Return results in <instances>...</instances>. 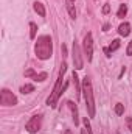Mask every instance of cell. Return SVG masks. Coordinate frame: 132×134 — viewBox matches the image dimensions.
<instances>
[{
    "mask_svg": "<svg viewBox=\"0 0 132 134\" xmlns=\"http://www.w3.org/2000/svg\"><path fill=\"white\" fill-rule=\"evenodd\" d=\"M64 134H71V131H70V130H65V133Z\"/></svg>",
    "mask_w": 132,
    "mask_h": 134,
    "instance_id": "obj_28",
    "label": "cell"
},
{
    "mask_svg": "<svg viewBox=\"0 0 132 134\" xmlns=\"http://www.w3.org/2000/svg\"><path fill=\"white\" fill-rule=\"evenodd\" d=\"M126 53H128V56H132V41L129 42V45H128V48H126Z\"/></svg>",
    "mask_w": 132,
    "mask_h": 134,
    "instance_id": "obj_23",
    "label": "cell"
},
{
    "mask_svg": "<svg viewBox=\"0 0 132 134\" xmlns=\"http://www.w3.org/2000/svg\"><path fill=\"white\" fill-rule=\"evenodd\" d=\"M33 8H34V11L40 16V17H45V8H44V5L40 3V2H34V5H33Z\"/></svg>",
    "mask_w": 132,
    "mask_h": 134,
    "instance_id": "obj_11",
    "label": "cell"
},
{
    "mask_svg": "<svg viewBox=\"0 0 132 134\" xmlns=\"http://www.w3.org/2000/svg\"><path fill=\"white\" fill-rule=\"evenodd\" d=\"M118 34H120V36H123V37L129 36V34H131V24L123 22V24L118 27Z\"/></svg>",
    "mask_w": 132,
    "mask_h": 134,
    "instance_id": "obj_10",
    "label": "cell"
},
{
    "mask_svg": "<svg viewBox=\"0 0 132 134\" xmlns=\"http://www.w3.org/2000/svg\"><path fill=\"white\" fill-rule=\"evenodd\" d=\"M65 72H67V64L62 63L61 70H59V76H58V80H56V84H55V87H53L50 97L47 98V104H48L50 108H56L59 97L64 94V92H62V87H64V86H62V80H64V73H65Z\"/></svg>",
    "mask_w": 132,
    "mask_h": 134,
    "instance_id": "obj_2",
    "label": "cell"
},
{
    "mask_svg": "<svg viewBox=\"0 0 132 134\" xmlns=\"http://www.w3.org/2000/svg\"><path fill=\"white\" fill-rule=\"evenodd\" d=\"M0 103H2V106H14V104H17V98H16V95L11 91L2 89V92H0Z\"/></svg>",
    "mask_w": 132,
    "mask_h": 134,
    "instance_id": "obj_5",
    "label": "cell"
},
{
    "mask_svg": "<svg viewBox=\"0 0 132 134\" xmlns=\"http://www.w3.org/2000/svg\"><path fill=\"white\" fill-rule=\"evenodd\" d=\"M40 128H42V115H40V114L33 115V117L28 120V123L25 125V130L30 134H36Z\"/></svg>",
    "mask_w": 132,
    "mask_h": 134,
    "instance_id": "obj_4",
    "label": "cell"
},
{
    "mask_svg": "<svg viewBox=\"0 0 132 134\" xmlns=\"http://www.w3.org/2000/svg\"><path fill=\"white\" fill-rule=\"evenodd\" d=\"M120 45H121L120 39H113V41L110 42V45H109V50H110V52H115V50H118V48H120Z\"/></svg>",
    "mask_w": 132,
    "mask_h": 134,
    "instance_id": "obj_16",
    "label": "cell"
},
{
    "mask_svg": "<svg viewBox=\"0 0 132 134\" xmlns=\"http://www.w3.org/2000/svg\"><path fill=\"white\" fill-rule=\"evenodd\" d=\"M67 106L70 108L71 115H73V122H75V125L78 126V125H79V117H78V108H76V104H75L73 101H68V103H67Z\"/></svg>",
    "mask_w": 132,
    "mask_h": 134,
    "instance_id": "obj_9",
    "label": "cell"
},
{
    "mask_svg": "<svg viewBox=\"0 0 132 134\" xmlns=\"http://www.w3.org/2000/svg\"><path fill=\"white\" fill-rule=\"evenodd\" d=\"M82 123H84V128L87 130V133H89V134H93V131H92V126H90V123H89L87 117H84V119H82Z\"/></svg>",
    "mask_w": 132,
    "mask_h": 134,
    "instance_id": "obj_19",
    "label": "cell"
},
{
    "mask_svg": "<svg viewBox=\"0 0 132 134\" xmlns=\"http://www.w3.org/2000/svg\"><path fill=\"white\" fill-rule=\"evenodd\" d=\"M81 134H89V133H87V130H86V128H84V130H82V131H81Z\"/></svg>",
    "mask_w": 132,
    "mask_h": 134,
    "instance_id": "obj_27",
    "label": "cell"
},
{
    "mask_svg": "<svg viewBox=\"0 0 132 134\" xmlns=\"http://www.w3.org/2000/svg\"><path fill=\"white\" fill-rule=\"evenodd\" d=\"M65 2H68V3H73V2H75V0H65Z\"/></svg>",
    "mask_w": 132,
    "mask_h": 134,
    "instance_id": "obj_29",
    "label": "cell"
},
{
    "mask_svg": "<svg viewBox=\"0 0 132 134\" xmlns=\"http://www.w3.org/2000/svg\"><path fill=\"white\" fill-rule=\"evenodd\" d=\"M115 114L117 115H123L124 114V104L123 103H117L115 104Z\"/></svg>",
    "mask_w": 132,
    "mask_h": 134,
    "instance_id": "obj_17",
    "label": "cell"
},
{
    "mask_svg": "<svg viewBox=\"0 0 132 134\" xmlns=\"http://www.w3.org/2000/svg\"><path fill=\"white\" fill-rule=\"evenodd\" d=\"M126 125H128V130L132 133V117H128L126 119Z\"/></svg>",
    "mask_w": 132,
    "mask_h": 134,
    "instance_id": "obj_22",
    "label": "cell"
},
{
    "mask_svg": "<svg viewBox=\"0 0 132 134\" xmlns=\"http://www.w3.org/2000/svg\"><path fill=\"white\" fill-rule=\"evenodd\" d=\"M20 92L25 95V94H31V92H34V86L33 84H23L22 87H20Z\"/></svg>",
    "mask_w": 132,
    "mask_h": 134,
    "instance_id": "obj_14",
    "label": "cell"
},
{
    "mask_svg": "<svg viewBox=\"0 0 132 134\" xmlns=\"http://www.w3.org/2000/svg\"><path fill=\"white\" fill-rule=\"evenodd\" d=\"M82 94H84V100H86V106H87V112L90 117H95V98H93V89H92V81L89 76H86L82 80Z\"/></svg>",
    "mask_w": 132,
    "mask_h": 134,
    "instance_id": "obj_3",
    "label": "cell"
},
{
    "mask_svg": "<svg viewBox=\"0 0 132 134\" xmlns=\"http://www.w3.org/2000/svg\"><path fill=\"white\" fill-rule=\"evenodd\" d=\"M65 6H67V11H68L70 17H71V19H76V9H75L73 3H68V2H65Z\"/></svg>",
    "mask_w": 132,
    "mask_h": 134,
    "instance_id": "obj_12",
    "label": "cell"
},
{
    "mask_svg": "<svg viewBox=\"0 0 132 134\" xmlns=\"http://www.w3.org/2000/svg\"><path fill=\"white\" fill-rule=\"evenodd\" d=\"M73 64H75V69H78V70H81L82 66H84V63H82V55H81V48H79V45H78V42L75 41L73 42Z\"/></svg>",
    "mask_w": 132,
    "mask_h": 134,
    "instance_id": "obj_7",
    "label": "cell"
},
{
    "mask_svg": "<svg viewBox=\"0 0 132 134\" xmlns=\"http://www.w3.org/2000/svg\"><path fill=\"white\" fill-rule=\"evenodd\" d=\"M128 14V5H120V9H118V13H117V17H120V19H123L124 16Z\"/></svg>",
    "mask_w": 132,
    "mask_h": 134,
    "instance_id": "obj_13",
    "label": "cell"
},
{
    "mask_svg": "<svg viewBox=\"0 0 132 134\" xmlns=\"http://www.w3.org/2000/svg\"><path fill=\"white\" fill-rule=\"evenodd\" d=\"M103 50H104V53H106V56H107V58H110V56H112V52L109 50V47H104Z\"/></svg>",
    "mask_w": 132,
    "mask_h": 134,
    "instance_id": "obj_24",
    "label": "cell"
},
{
    "mask_svg": "<svg viewBox=\"0 0 132 134\" xmlns=\"http://www.w3.org/2000/svg\"><path fill=\"white\" fill-rule=\"evenodd\" d=\"M36 33H37V25H36L34 22H31V24H30V37L34 39V37H36Z\"/></svg>",
    "mask_w": 132,
    "mask_h": 134,
    "instance_id": "obj_18",
    "label": "cell"
},
{
    "mask_svg": "<svg viewBox=\"0 0 132 134\" xmlns=\"http://www.w3.org/2000/svg\"><path fill=\"white\" fill-rule=\"evenodd\" d=\"M34 53L42 61L50 59L51 55H53V42H51V37L50 36H40V37H37L36 45H34Z\"/></svg>",
    "mask_w": 132,
    "mask_h": 134,
    "instance_id": "obj_1",
    "label": "cell"
},
{
    "mask_svg": "<svg viewBox=\"0 0 132 134\" xmlns=\"http://www.w3.org/2000/svg\"><path fill=\"white\" fill-rule=\"evenodd\" d=\"M71 80H73V83H75V94H76V100H79V97H81V91H82V84H79V78H78L76 72H73Z\"/></svg>",
    "mask_w": 132,
    "mask_h": 134,
    "instance_id": "obj_8",
    "label": "cell"
},
{
    "mask_svg": "<svg viewBox=\"0 0 132 134\" xmlns=\"http://www.w3.org/2000/svg\"><path fill=\"white\" fill-rule=\"evenodd\" d=\"M103 30H104V31H107V30H109V24H106V25L103 27Z\"/></svg>",
    "mask_w": 132,
    "mask_h": 134,
    "instance_id": "obj_26",
    "label": "cell"
},
{
    "mask_svg": "<svg viewBox=\"0 0 132 134\" xmlns=\"http://www.w3.org/2000/svg\"><path fill=\"white\" fill-rule=\"evenodd\" d=\"M101 11H103V14H109V13H110V5H109V3H106V5L103 6V9H101Z\"/></svg>",
    "mask_w": 132,
    "mask_h": 134,
    "instance_id": "obj_21",
    "label": "cell"
},
{
    "mask_svg": "<svg viewBox=\"0 0 132 134\" xmlns=\"http://www.w3.org/2000/svg\"><path fill=\"white\" fill-rule=\"evenodd\" d=\"M84 53L87 56V61L90 63L93 59V37L92 33H87L84 37Z\"/></svg>",
    "mask_w": 132,
    "mask_h": 134,
    "instance_id": "obj_6",
    "label": "cell"
},
{
    "mask_svg": "<svg viewBox=\"0 0 132 134\" xmlns=\"http://www.w3.org/2000/svg\"><path fill=\"white\" fill-rule=\"evenodd\" d=\"M47 76H48V75H47V72H40V73H36V75H34L33 80H34V81L42 83V81H45V80H47Z\"/></svg>",
    "mask_w": 132,
    "mask_h": 134,
    "instance_id": "obj_15",
    "label": "cell"
},
{
    "mask_svg": "<svg viewBox=\"0 0 132 134\" xmlns=\"http://www.w3.org/2000/svg\"><path fill=\"white\" fill-rule=\"evenodd\" d=\"M34 75H36V72H34L33 69H28V70H25V76H27V78H33Z\"/></svg>",
    "mask_w": 132,
    "mask_h": 134,
    "instance_id": "obj_20",
    "label": "cell"
},
{
    "mask_svg": "<svg viewBox=\"0 0 132 134\" xmlns=\"http://www.w3.org/2000/svg\"><path fill=\"white\" fill-rule=\"evenodd\" d=\"M67 55V48H65V45H62V56H65Z\"/></svg>",
    "mask_w": 132,
    "mask_h": 134,
    "instance_id": "obj_25",
    "label": "cell"
}]
</instances>
